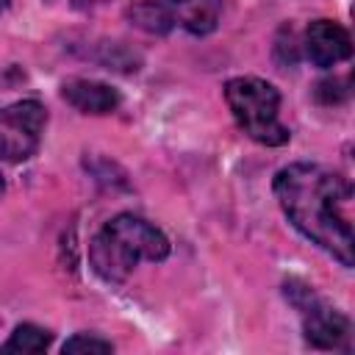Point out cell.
<instances>
[{
  "instance_id": "1",
  "label": "cell",
  "mask_w": 355,
  "mask_h": 355,
  "mask_svg": "<svg viewBox=\"0 0 355 355\" xmlns=\"http://www.w3.org/2000/svg\"><path fill=\"white\" fill-rule=\"evenodd\" d=\"M275 197L288 222L341 266L355 263L349 200L352 186L319 164H291L275 175Z\"/></svg>"
},
{
  "instance_id": "2",
  "label": "cell",
  "mask_w": 355,
  "mask_h": 355,
  "mask_svg": "<svg viewBox=\"0 0 355 355\" xmlns=\"http://www.w3.org/2000/svg\"><path fill=\"white\" fill-rule=\"evenodd\" d=\"M169 255V239L141 216L119 214L108 219L89 244V261L94 272L108 283H122L139 266V261H164Z\"/></svg>"
},
{
  "instance_id": "3",
  "label": "cell",
  "mask_w": 355,
  "mask_h": 355,
  "mask_svg": "<svg viewBox=\"0 0 355 355\" xmlns=\"http://www.w3.org/2000/svg\"><path fill=\"white\" fill-rule=\"evenodd\" d=\"M225 100L233 111L239 128L258 144L280 147L291 139L288 128L280 122V92L261 78H230L225 83Z\"/></svg>"
},
{
  "instance_id": "4",
  "label": "cell",
  "mask_w": 355,
  "mask_h": 355,
  "mask_svg": "<svg viewBox=\"0 0 355 355\" xmlns=\"http://www.w3.org/2000/svg\"><path fill=\"white\" fill-rule=\"evenodd\" d=\"M286 300L297 308L302 319L305 341L316 349H349V319L333 308L327 300H322L308 283L302 280H286L283 283Z\"/></svg>"
},
{
  "instance_id": "5",
  "label": "cell",
  "mask_w": 355,
  "mask_h": 355,
  "mask_svg": "<svg viewBox=\"0 0 355 355\" xmlns=\"http://www.w3.org/2000/svg\"><path fill=\"white\" fill-rule=\"evenodd\" d=\"M47 111L36 100H19L0 108V161H25L39 150Z\"/></svg>"
},
{
  "instance_id": "6",
  "label": "cell",
  "mask_w": 355,
  "mask_h": 355,
  "mask_svg": "<svg viewBox=\"0 0 355 355\" xmlns=\"http://www.w3.org/2000/svg\"><path fill=\"white\" fill-rule=\"evenodd\" d=\"M305 55L319 69L336 67L352 55V39L344 25L333 19H313L305 31Z\"/></svg>"
},
{
  "instance_id": "7",
  "label": "cell",
  "mask_w": 355,
  "mask_h": 355,
  "mask_svg": "<svg viewBox=\"0 0 355 355\" xmlns=\"http://www.w3.org/2000/svg\"><path fill=\"white\" fill-rule=\"evenodd\" d=\"M61 97L80 114H111L119 108L122 103V94L108 86V83H100V80H89V78H72V80H64L61 86Z\"/></svg>"
},
{
  "instance_id": "8",
  "label": "cell",
  "mask_w": 355,
  "mask_h": 355,
  "mask_svg": "<svg viewBox=\"0 0 355 355\" xmlns=\"http://www.w3.org/2000/svg\"><path fill=\"white\" fill-rule=\"evenodd\" d=\"M180 28L194 36H205L216 28L222 14V0H164Z\"/></svg>"
},
{
  "instance_id": "9",
  "label": "cell",
  "mask_w": 355,
  "mask_h": 355,
  "mask_svg": "<svg viewBox=\"0 0 355 355\" xmlns=\"http://www.w3.org/2000/svg\"><path fill=\"white\" fill-rule=\"evenodd\" d=\"M128 17L136 28L147 33H169L175 28V17L164 0H136L128 8Z\"/></svg>"
},
{
  "instance_id": "10",
  "label": "cell",
  "mask_w": 355,
  "mask_h": 355,
  "mask_svg": "<svg viewBox=\"0 0 355 355\" xmlns=\"http://www.w3.org/2000/svg\"><path fill=\"white\" fill-rule=\"evenodd\" d=\"M53 333H47L44 327L36 324H17L14 333L8 336L6 344H0L3 355H39L50 347Z\"/></svg>"
},
{
  "instance_id": "11",
  "label": "cell",
  "mask_w": 355,
  "mask_h": 355,
  "mask_svg": "<svg viewBox=\"0 0 355 355\" xmlns=\"http://www.w3.org/2000/svg\"><path fill=\"white\" fill-rule=\"evenodd\" d=\"M61 352H64V355H67V352H69V355H80V352H97V355H105V352H114V344L105 341V338H100V336L78 333V336H72V338L64 341Z\"/></svg>"
},
{
  "instance_id": "12",
  "label": "cell",
  "mask_w": 355,
  "mask_h": 355,
  "mask_svg": "<svg viewBox=\"0 0 355 355\" xmlns=\"http://www.w3.org/2000/svg\"><path fill=\"white\" fill-rule=\"evenodd\" d=\"M8 6H11V0H0V14H3V11L8 8Z\"/></svg>"
},
{
  "instance_id": "13",
  "label": "cell",
  "mask_w": 355,
  "mask_h": 355,
  "mask_svg": "<svg viewBox=\"0 0 355 355\" xmlns=\"http://www.w3.org/2000/svg\"><path fill=\"white\" fill-rule=\"evenodd\" d=\"M6 191V180H3V175H0V194Z\"/></svg>"
}]
</instances>
